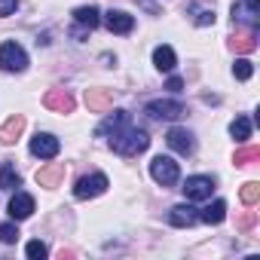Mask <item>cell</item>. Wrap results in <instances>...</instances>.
Here are the masks:
<instances>
[{"instance_id": "f546056e", "label": "cell", "mask_w": 260, "mask_h": 260, "mask_svg": "<svg viewBox=\"0 0 260 260\" xmlns=\"http://www.w3.org/2000/svg\"><path fill=\"white\" fill-rule=\"evenodd\" d=\"M19 10V0H0V16H13Z\"/></svg>"}, {"instance_id": "4fadbf2b", "label": "cell", "mask_w": 260, "mask_h": 260, "mask_svg": "<svg viewBox=\"0 0 260 260\" xmlns=\"http://www.w3.org/2000/svg\"><path fill=\"white\" fill-rule=\"evenodd\" d=\"M86 104L92 113H104L113 107V92L110 89H86Z\"/></svg>"}, {"instance_id": "603a6c76", "label": "cell", "mask_w": 260, "mask_h": 260, "mask_svg": "<svg viewBox=\"0 0 260 260\" xmlns=\"http://www.w3.org/2000/svg\"><path fill=\"white\" fill-rule=\"evenodd\" d=\"M22 187V175L16 172L13 162H4V169H0V190H16Z\"/></svg>"}, {"instance_id": "44dd1931", "label": "cell", "mask_w": 260, "mask_h": 260, "mask_svg": "<svg viewBox=\"0 0 260 260\" xmlns=\"http://www.w3.org/2000/svg\"><path fill=\"white\" fill-rule=\"evenodd\" d=\"M251 128H254V122H251V116H236L233 122H230V135L239 141V144H245L248 138H251Z\"/></svg>"}, {"instance_id": "d4e9b609", "label": "cell", "mask_w": 260, "mask_h": 260, "mask_svg": "<svg viewBox=\"0 0 260 260\" xmlns=\"http://www.w3.org/2000/svg\"><path fill=\"white\" fill-rule=\"evenodd\" d=\"M19 242V226L13 223H0V245H16Z\"/></svg>"}, {"instance_id": "7402d4cb", "label": "cell", "mask_w": 260, "mask_h": 260, "mask_svg": "<svg viewBox=\"0 0 260 260\" xmlns=\"http://www.w3.org/2000/svg\"><path fill=\"white\" fill-rule=\"evenodd\" d=\"M128 122V110H116L113 116H107L101 125H98V138H104V135H113L116 128H122Z\"/></svg>"}, {"instance_id": "ba28073f", "label": "cell", "mask_w": 260, "mask_h": 260, "mask_svg": "<svg viewBox=\"0 0 260 260\" xmlns=\"http://www.w3.org/2000/svg\"><path fill=\"white\" fill-rule=\"evenodd\" d=\"M166 144L181 153V156H190L196 150V141H193V132H187V128H169V135H166Z\"/></svg>"}, {"instance_id": "1f68e13d", "label": "cell", "mask_w": 260, "mask_h": 260, "mask_svg": "<svg viewBox=\"0 0 260 260\" xmlns=\"http://www.w3.org/2000/svg\"><path fill=\"white\" fill-rule=\"evenodd\" d=\"M239 226H242V230H248V226H254V214H245V217L239 220Z\"/></svg>"}, {"instance_id": "30bf717a", "label": "cell", "mask_w": 260, "mask_h": 260, "mask_svg": "<svg viewBox=\"0 0 260 260\" xmlns=\"http://www.w3.org/2000/svg\"><path fill=\"white\" fill-rule=\"evenodd\" d=\"M104 25H107L110 34H132L135 19L128 16V13H122V10H110V13L104 16Z\"/></svg>"}, {"instance_id": "4316f807", "label": "cell", "mask_w": 260, "mask_h": 260, "mask_svg": "<svg viewBox=\"0 0 260 260\" xmlns=\"http://www.w3.org/2000/svg\"><path fill=\"white\" fill-rule=\"evenodd\" d=\"M25 254H28L31 260H43V257H49V248H46V245H43L40 239H34V242H28Z\"/></svg>"}, {"instance_id": "277c9868", "label": "cell", "mask_w": 260, "mask_h": 260, "mask_svg": "<svg viewBox=\"0 0 260 260\" xmlns=\"http://www.w3.org/2000/svg\"><path fill=\"white\" fill-rule=\"evenodd\" d=\"M187 113V107L175 98H159V101H150L147 104V116L150 119H166V122H175Z\"/></svg>"}, {"instance_id": "ac0fdd59", "label": "cell", "mask_w": 260, "mask_h": 260, "mask_svg": "<svg viewBox=\"0 0 260 260\" xmlns=\"http://www.w3.org/2000/svg\"><path fill=\"white\" fill-rule=\"evenodd\" d=\"M153 64H156V71H175V64H178V55H175V49L172 46H156L153 49Z\"/></svg>"}, {"instance_id": "52a82bcc", "label": "cell", "mask_w": 260, "mask_h": 260, "mask_svg": "<svg viewBox=\"0 0 260 260\" xmlns=\"http://www.w3.org/2000/svg\"><path fill=\"white\" fill-rule=\"evenodd\" d=\"M58 150H61V141H58L55 135H49V132H37V135L31 138V153H34L37 159H55Z\"/></svg>"}, {"instance_id": "7c38bea8", "label": "cell", "mask_w": 260, "mask_h": 260, "mask_svg": "<svg viewBox=\"0 0 260 260\" xmlns=\"http://www.w3.org/2000/svg\"><path fill=\"white\" fill-rule=\"evenodd\" d=\"M196 220H199V211H196L190 202H181V205H175V208L169 211V223H172V226H181V230H184V226H193Z\"/></svg>"}, {"instance_id": "4dcf8cb0", "label": "cell", "mask_w": 260, "mask_h": 260, "mask_svg": "<svg viewBox=\"0 0 260 260\" xmlns=\"http://www.w3.org/2000/svg\"><path fill=\"white\" fill-rule=\"evenodd\" d=\"M166 89H172V92H181V89H184V80H181V77H169Z\"/></svg>"}, {"instance_id": "83f0119b", "label": "cell", "mask_w": 260, "mask_h": 260, "mask_svg": "<svg viewBox=\"0 0 260 260\" xmlns=\"http://www.w3.org/2000/svg\"><path fill=\"white\" fill-rule=\"evenodd\" d=\"M251 159H260V147H242V150H236V166H248Z\"/></svg>"}, {"instance_id": "6da1fadb", "label": "cell", "mask_w": 260, "mask_h": 260, "mask_svg": "<svg viewBox=\"0 0 260 260\" xmlns=\"http://www.w3.org/2000/svg\"><path fill=\"white\" fill-rule=\"evenodd\" d=\"M150 147V135L144 132V128H138V125H122V128H116L113 132V138H110V150L113 153H119V156H138V153H144Z\"/></svg>"}, {"instance_id": "d6986e66", "label": "cell", "mask_w": 260, "mask_h": 260, "mask_svg": "<svg viewBox=\"0 0 260 260\" xmlns=\"http://www.w3.org/2000/svg\"><path fill=\"white\" fill-rule=\"evenodd\" d=\"M230 46L236 49V52H254L257 49V31L251 28V31H236V37L230 40Z\"/></svg>"}, {"instance_id": "484cf974", "label": "cell", "mask_w": 260, "mask_h": 260, "mask_svg": "<svg viewBox=\"0 0 260 260\" xmlns=\"http://www.w3.org/2000/svg\"><path fill=\"white\" fill-rule=\"evenodd\" d=\"M233 77H236V80H251V77H254V64H251L248 58H239V61L233 64Z\"/></svg>"}, {"instance_id": "2e32d148", "label": "cell", "mask_w": 260, "mask_h": 260, "mask_svg": "<svg viewBox=\"0 0 260 260\" xmlns=\"http://www.w3.org/2000/svg\"><path fill=\"white\" fill-rule=\"evenodd\" d=\"M25 132V116H10L7 122H4V128H0V141H4V144H13L19 135Z\"/></svg>"}, {"instance_id": "f1b7e54d", "label": "cell", "mask_w": 260, "mask_h": 260, "mask_svg": "<svg viewBox=\"0 0 260 260\" xmlns=\"http://www.w3.org/2000/svg\"><path fill=\"white\" fill-rule=\"evenodd\" d=\"M193 16H196L193 22H196L199 28H205V25H214V10H196Z\"/></svg>"}, {"instance_id": "cb8c5ba5", "label": "cell", "mask_w": 260, "mask_h": 260, "mask_svg": "<svg viewBox=\"0 0 260 260\" xmlns=\"http://www.w3.org/2000/svg\"><path fill=\"white\" fill-rule=\"evenodd\" d=\"M239 196H242V202H245V205H257V202H260V184H257V181L242 184Z\"/></svg>"}, {"instance_id": "8fae6325", "label": "cell", "mask_w": 260, "mask_h": 260, "mask_svg": "<svg viewBox=\"0 0 260 260\" xmlns=\"http://www.w3.org/2000/svg\"><path fill=\"white\" fill-rule=\"evenodd\" d=\"M43 104H46L49 110L71 113V110H74V95H71V92H64V89H49V92L43 95Z\"/></svg>"}, {"instance_id": "9a60e30c", "label": "cell", "mask_w": 260, "mask_h": 260, "mask_svg": "<svg viewBox=\"0 0 260 260\" xmlns=\"http://www.w3.org/2000/svg\"><path fill=\"white\" fill-rule=\"evenodd\" d=\"M223 217H226V202H223V199H214L208 208H202V211H199V220H202V223H208V226L223 223Z\"/></svg>"}, {"instance_id": "3957f363", "label": "cell", "mask_w": 260, "mask_h": 260, "mask_svg": "<svg viewBox=\"0 0 260 260\" xmlns=\"http://www.w3.org/2000/svg\"><path fill=\"white\" fill-rule=\"evenodd\" d=\"M0 68L10 71V74H22L28 68V55H25V49L16 40H7L4 46H0Z\"/></svg>"}, {"instance_id": "5bb4252c", "label": "cell", "mask_w": 260, "mask_h": 260, "mask_svg": "<svg viewBox=\"0 0 260 260\" xmlns=\"http://www.w3.org/2000/svg\"><path fill=\"white\" fill-rule=\"evenodd\" d=\"M64 178V162H49L37 172V184L40 187H58V181Z\"/></svg>"}, {"instance_id": "5b68a950", "label": "cell", "mask_w": 260, "mask_h": 260, "mask_svg": "<svg viewBox=\"0 0 260 260\" xmlns=\"http://www.w3.org/2000/svg\"><path fill=\"white\" fill-rule=\"evenodd\" d=\"M107 187H110L107 175L95 172V175H86V178H80V181H77V187H74V196H77V199H95V196H101Z\"/></svg>"}, {"instance_id": "ffe728a7", "label": "cell", "mask_w": 260, "mask_h": 260, "mask_svg": "<svg viewBox=\"0 0 260 260\" xmlns=\"http://www.w3.org/2000/svg\"><path fill=\"white\" fill-rule=\"evenodd\" d=\"M236 19H245V22L254 28V25H257V19H260V16H257V0H245V4H233V22H236Z\"/></svg>"}, {"instance_id": "8992f818", "label": "cell", "mask_w": 260, "mask_h": 260, "mask_svg": "<svg viewBox=\"0 0 260 260\" xmlns=\"http://www.w3.org/2000/svg\"><path fill=\"white\" fill-rule=\"evenodd\" d=\"M184 196H187V202H202V199H211V190H214V178H208V175H193V178H187L184 181Z\"/></svg>"}, {"instance_id": "e0dca14e", "label": "cell", "mask_w": 260, "mask_h": 260, "mask_svg": "<svg viewBox=\"0 0 260 260\" xmlns=\"http://www.w3.org/2000/svg\"><path fill=\"white\" fill-rule=\"evenodd\" d=\"M74 22H77V25H86V28L92 31V28L101 25V10H98V7H77V10H74Z\"/></svg>"}, {"instance_id": "7a4b0ae2", "label": "cell", "mask_w": 260, "mask_h": 260, "mask_svg": "<svg viewBox=\"0 0 260 260\" xmlns=\"http://www.w3.org/2000/svg\"><path fill=\"white\" fill-rule=\"evenodd\" d=\"M150 175H153V181H156L159 187H175V184L181 181V169H178V162H175L172 156H153Z\"/></svg>"}, {"instance_id": "9c48e42d", "label": "cell", "mask_w": 260, "mask_h": 260, "mask_svg": "<svg viewBox=\"0 0 260 260\" xmlns=\"http://www.w3.org/2000/svg\"><path fill=\"white\" fill-rule=\"evenodd\" d=\"M34 214V196L31 193H19L13 190V199H10V217L13 220H25Z\"/></svg>"}]
</instances>
